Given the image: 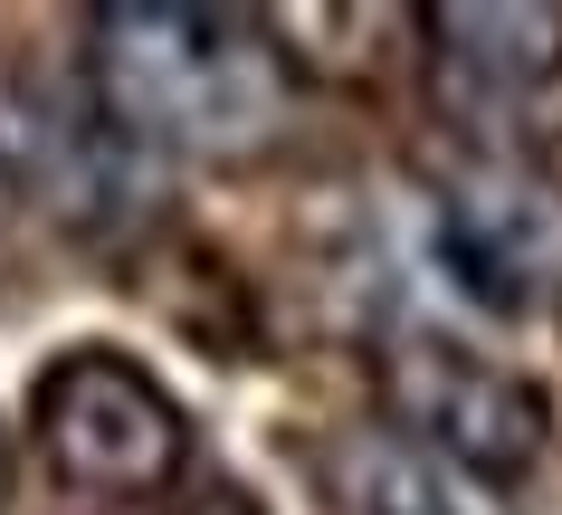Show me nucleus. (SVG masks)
Instances as JSON below:
<instances>
[{
    "label": "nucleus",
    "instance_id": "nucleus-3",
    "mask_svg": "<svg viewBox=\"0 0 562 515\" xmlns=\"http://www.w3.org/2000/svg\"><path fill=\"white\" fill-rule=\"evenodd\" d=\"M439 258L505 325L562 315V172L505 144H468L439 172Z\"/></svg>",
    "mask_w": 562,
    "mask_h": 515
},
{
    "label": "nucleus",
    "instance_id": "nucleus-8",
    "mask_svg": "<svg viewBox=\"0 0 562 515\" xmlns=\"http://www.w3.org/2000/svg\"><path fill=\"white\" fill-rule=\"evenodd\" d=\"M0 486H10V439H0Z\"/></svg>",
    "mask_w": 562,
    "mask_h": 515
},
{
    "label": "nucleus",
    "instance_id": "nucleus-4",
    "mask_svg": "<svg viewBox=\"0 0 562 515\" xmlns=\"http://www.w3.org/2000/svg\"><path fill=\"white\" fill-rule=\"evenodd\" d=\"M382 411H391L401 439H419L448 468H468L476 486H515L553 449L543 382H525L515 363H486L468 344H439V334L382 344Z\"/></svg>",
    "mask_w": 562,
    "mask_h": 515
},
{
    "label": "nucleus",
    "instance_id": "nucleus-1",
    "mask_svg": "<svg viewBox=\"0 0 562 515\" xmlns=\"http://www.w3.org/2000/svg\"><path fill=\"white\" fill-rule=\"evenodd\" d=\"M87 105L115 144L238 163L286 124V67L248 10H181L124 0L87 20Z\"/></svg>",
    "mask_w": 562,
    "mask_h": 515
},
{
    "label": "nucleus",
    "instance_id": "nucleus-7",
    "mask_svg": "<svg viewBox=\"0 0 562 515\" xmlns=\"http://www.w3.org/2000/svg\"><path fill=\"white\" fill-rule=\"evenodd\" d=\"M181 515H267V506L248 496V486H201V496H191Z\"/></svg>",
    "mask_w": 562,
    "mask_h": 515
},
{
    "label": "nucleus",
    "instance_id": "nucleus-2",
    "mask_svg": "<svg viewBox=\"0 0 562 515\" xmlns=\"http://www.w3.org/2000/svg\"><path fill=\"white\" fill-rule=\"evenodd\" d=\"M30 439L48 458V478L95 496V506H144L191 468V421L162 392V372H144L115 344H67L30 382Z\"/></svg>",
    "mask_w": 562,
    "mask_h": 515
},
{
    "label": "nucleus",
    "instance_id": "nucleus-6",
    "mask_svg": "<svg viewBox=\"0 0 562 515\" xmlns=\"http://www.w3.org/2000/svg\"><path fill=\"white\" fill-rule=\"evenodd\" d=\"M325 478H334V496L353 515H486V496H496V486H476L468 468L429 458L419 439H401V429H353V439L325 458Z\"/></svg>",
    "mask_w": 562,
    "mask_h": 515
},
{
    "label": "nucleus",
    "instance_id": "nucleus-5",
    "mask_svg": "<svg viewBox=\"0 0 562 515\" xmlns=\"http://www.w3.org/2000/svg\"><path fill=\"white\" fill-rule=\"evenodd\" d=\"M419 38H429V67H439L448 115H515L543 87H562V10H496V0H448V10H419Z\"/></svg>",
    "mask_w": 562,
    "mask_h": 515
}]
</instances>
